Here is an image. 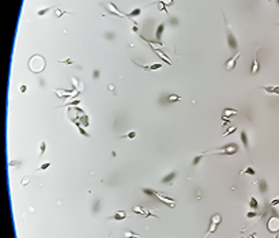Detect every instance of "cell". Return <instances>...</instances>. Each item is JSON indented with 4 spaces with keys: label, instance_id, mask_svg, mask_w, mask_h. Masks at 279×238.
<instances>
[{
    "label": "cell",
    "instance_id": "1",
    "mask_svg": "<svg viewBox=\"0 0 279 238\" xmlns=\"http://www.w3.org/2000/svg\"><path fill=\"white\" fill-rule=\"evenodd\" d=\"M221 222H222V216L219 215V214H214V215L210 218L209 230H207V233L204 234V237H203V238H207L210 234H215V233H217V230H218V226L221 225Z\"/></svg>",
    "mask_w": 279,
    "mask_h": 238
},
{
    "label": "cell",
    "instance_id": "2",
    "mask_svg": "<svg viewBox=\"0 0 279 238\" xmlns=\"http://www.w3.org/2000/svg\"><path fill=\"white\" fill-rule=\"evenodd\" d=\"M237 151H238V147L236 144H228V146H225V147L219 148L218 152H214V154H218V155H234Z\"/></svg>",
    "mask_w": 279,
    "mask_h": 238
},
{
    "label": "cell",
    "instance_id": "3",
    "mask_svg": "<svg viewBox=\"0 0 279 238\" xmlns=\"http://www.w3.org/2000/svg\"><path fill=\"white\" fill-rule=\"evenodd\" d=\"M267 228L269 233H278L279 231V218L278 216H271L267 222Z\"/></svg>",
    "mask_w": 279,
    "mask_h": 238
},
{
    "label": "cell",
    "instance_id": "4",
    "mask_svg": "<svg viewBox=\"0 0 279 238\" xmlns=\"http://www.w3.org/2000/svg\"><path fill=\"white\" fill-rule=\"evenodd\" d=\"M226 36H228V44H229V48L230 49H237L238 45H237V40H236L234 34L231 33L230 27H229V25L226 23Z\"/></svg>",
    "mask_w": 279,
    "mask_h": 238
},
{
    "label": "cell",
    "instance_id": "5",
    "mask_svg": "<svg viewBox=\"0 0 279 238\" xmlns=\"http://www.w3.org/2000/svg\"><path fill=\"white\" fill-rule=\"evenodd\" d=\"M157 197H158V199H159L162 203H164V204H166L167 207H170V208H174V206H176V200H174V199H170V197H167L164 192H157Z\"/></svg>",
    "mask_w": 279,
    "mask_h": 238
},
{
    "label": "cell",
    "instance_id": "6",
    "mask_svg": "<svg viewBox=\"0 0 279 238\" xmlns=\"http://www.w3.org/2000/svg\"><path fill=\"white\" fill-rule=\"evenodd\" d=\"M102 7L105 8L106 11L109 14H112V15H115V16H119V18H123V16H127V15H124L123 12H119V10H117V7L115 6L113 3H109V4H102Z\"/></svg>",
    "mask_w": 279,
    "mask_h": 238
},
{
    "label": "cell",
    "instance_id": "7",
    "mask_svg": "<svg viewBox=\"0 0 279 238\" xmlns=\"http://www.w3.org/2000/svg\"><path fill=\"white\" fill-rule=\"evenodd\" d=\"M240 55H241L240 52H237L233 57L228 60V63H226V70H228V71H233V70L236 68V65H237V60H238V57H240Z\"/></svg>",
    "mask_w": 279,
    "mask_h": 238
},
{
    "label": "cell",
    "instance_id": "8",
    "mask_svg": "<svg viewBox=\"0 0 279 238\" xmlns=\"http://www.w3.org/2000/svg\"><path fill=\"white\" fill-rule=\"evenodd\" d=\"M147 42H148V41H147ZM150 46H151V48H153V49H154V52H155V53H157V56L161 59V60H164L165 63H167V64H169V65H173V61L170 60V59L167 57L166 55H165L164 52H162V51H158V49H155L154 46H153V44H151V42H150Z\"/></svg>",
    "mask_w": 279,
    "mask_h": 238
},
{
    "label": "cell",
    "instance_id": "9",
    "mask_svg": "<svg viewBox=\"0 0 279 238\" xmlns=\"http://www.w3.org/2000/svg\"><path fill=\"white\" fill-rule=\"evenodd\" d=\"M257 52H259V49H257ZM257 52L255 53V56H253V63H252V68H250V74H252V75L259 74V71H260L259 60H257Z\"/></svg>",
    "mask_w": 279,
    "mask_h": 238
},
{
    "label": "cell",
    "instance_id": "10",
    "mask_svg": "<svg viewBox=\"0 0 279 238\" xmlns=\"http://www.w3.org/2000/svg\"><path fill=\"white\" fill-rule=\"evenodd\" d=\"M135 63V61H134ZM136 65H139L140 68H143L145 71H157V70H159V68H162V64H159V63H157V64H150V65H140L138 64V63H135Z\"/></svg>",
    "mask_w": 279,
    "mask_h": 238
},
{
    "label": "cell",
    "instance_id": "11",
    "mask_svg": "<svg viewBox=\"0 0 279 238\" xmlns=\"http://www.w3.org/2000/svg\"><path fill=\"white\" fill-rule=\"evenodd\" d=\"M125 218H127V212H125V211H117V212H116L113 216H110L109 219H113V220H119V222H120V220H124Z\"/></svg>",
    "mask_w": 279,
    "mask_h": 238
},
{
    "label": "cell",
    "instance_id": "12",
    "mask_svg": "<svg viewBox=\"0 0 279 238\" xmlns=\"http://www.w3.org/2000/svg\"><path fill=\"white\" fill-rule=\"evenodd\" d=\"M164 30H165V25H164V23H159V25H158V27H157V31H155V38L158 40V42H159V44H162V42H161V37H162Z\"/></svg>",
    "mask_w": 279,
    "mask_h": 238
},
{
    "label": "cell",
    "instance_id": "13",
    "mask_svg": "<svg viewBox=\"0 0 279 238\" xmlns=\"http://www.w3.org/2000/svg\"><path fill=\"white\" fill-rule=\"evenodd\" d=\"M238 110H236V109H230V108H226V109H223V113H222V117H231V116H234V114H238Z\"/></svg>",
    "mask_w": 279,
    "mask_h": 238
},
{
    "label": "cell",
    "instance_id": "14",
    "mask_svg": "<svg viewBox=\"0 0 279 238\" xmlns=\"http://www.w3.org/2000/svg\"><path fill=\"white\" fill-rule=\"evenodd\" d=\"M264 91H267L268 94H278L279 95V86H266L261 87Z\"/></svg>",
    "mask_w": 279,
    "mask_h": 238
},
{
    "label": "cell",
    "instance_id": "15",
    "mask_svg": "<svg viewBox=\"0 0 279 238\" xmlns=\"http://www.w3.org/2000/svg\"><path fill=\"white\" fill-rule=\"evenodd\" d=\"M176 176H177L176 171H172L170 174H167L166 177L162 178V182H164V184H166V182H167V184H170V185H172V181H173L174 178H176Z\"/></svg>",
    "mask_w": 279,
    "mask_h": 238
},
{
    "label": "cell",
    "instance_id": "16",
    "mask_svg": "<svg viewBox=\"0 0 279 238\" xmlns=\"http://www.w3.org/2000/svg\"><path fill=\"white\" fill-rule=\"evenodd\" d=\"M241 140H242V144H244V147L247 148H249V142H248V135H247V132L245 131H241Z\"/></svg>",
    "mask_w": 279,
    "mask_h": 238
},
{
    "label": "cell",
    "instance_id": "17",
    "mask_svg": "<svg viewBox=\"0 0 279 238\" xmlns=\"http://www.w3.org/2000/svg\"><path fill=\"white\" fill-rule=\"evenodd\" d=\"M78 120H79V122H80V125H83V127H87L90 124V121H89V117L86 116V114H82V116H78Z\"/></svg>",
    "mask_w": 279,
    "mask_h": 238
},
{
    "label": "cell",
    "instance_id": "18",
    "mask_svg": "<svg viewBox=\"0 0 279 238\" xmlns=\"http://www.w3.org/2000/svg\"><path fill=\"white\" fill-rule=\"evenodd\" d=\"M167 101H169V102H181L183 98L180 95H176V94H170V95L167 97Z\"/></svg>",
    "mask_w": 279,
    "mask_h": 238
},
{
    "label": "cell",
    "instance_id": "19",
    "mask_svg": "<svg viewBox=\"0 0 279 238\" xmlns=\"http://www.w3.org/2000/svg\"><path fill=\"white\" fill-rule=\"evenodd\" d=\"M136 138V131H131L128 132V133H125V135H121L120 136V139H129V140H132V139Z\"/></svg>",
    "mask_w": 279,
    "mask_h": 238
},
{
    "label": "cell",
    "instance_id": "20",
    "mask_svg": "<svg viewBox=\"0 0 279 238\" xmlns=\"http://www.w3.org/2000/svg\"><path fill=\"white\" fill-rule=\"evenodd\" d=\"M241 174H247V176H255V174H256V171H255L253 167L248 166L247 169H244V170H241Z\"/></svg>",
    "mask_w": 279,
    "mask_h": 238
},
{
    "label": "cell",
    "instance_id": "21",
    "mask_svg": "<svg viewBox=\"0 0 279 238\" xmlns=\"http://www.w3.org/2000/svg\"><path fill=\"white\" fill-rule=\"evenodd\" d=\"M142 192L148 195V196H151V197H157V190H153V189H150V188H143Z\"/></svg>",
    "mask_w": 279,
    "mask_h": 238
},
{
    "label": "cell",
    "instance_id": "22",
    "mask_svg": "<svg viewBox=\"0 0 279 238\" xmlns=\"http://www.w3.org/2000/svg\"><path fill=\"white\" fill-rule=\"evenodd\" d=\"M124 238H140V235L135 234V233L131 231V230H127V231L124 233Z\"/></svg>",
    "mask_w": 279,
    "mask_h": 238
},
{
    "label": "cell",
    "instance_id": "23",
    "mask_svg": "<svg viewBox=\"0 0 279 238\" xmlns=\"http://www.w3.org/2000/svg\"><path fill=\"white\" fill-rule=\"evenodd\" d=\"M65 14H72V12H70V11H64V10H61V8H57V7H56L55 15L57 16V18H61V16L65 15Z\"/></svg>",
    "mask_w": 279,
    "mask_h": 238
},
{
    "label": "cell",
    "instance_id": "24",
    "mask_svg": "<svg viewBox=\"0 0 279 238\" xmlns=\"http://www.w3.org/2000/svg\"><path fill=\"white\" fill-rule=\"evenodd\" d=\"M204 155H206V152H202V154H200V155H196V157H195V159H193V162H192V165H193V166H198V165L200 163V161H202V159H203V157H204Z\"/></svg>",
    "mask_w": 279,
    "mask_h": 238
},
{
    "label": "cell",
    "instance_id": "25",
    "mask_svg": "<svg viewBox=\"0 0 279 238\" xmlns=\"http://www.w3.org/2000/svg\"><path fill=\"white\" fill-rule=\"evenodd\" d=\"M249 207L252 209H256L257 207H259V203H257V200L255 199V197H250L249 199Z\"/></svg>",
    "mask_w": 279,
    "mask_h": 238
},
{
    "label": "cell",
    "instance_id": "26",
    "mask_svg": "<svg viewBox=\"0 0 279 238\" xmlns=\"http://www.w3.org/2000/svg\"><path fill=\"white\" fill-rule=\"evenodd\" d=\"M236 131H237V127H230V128H229L228 131H226V132H223V133H222V138H226V136L231 135V133H234Z\"/></svg>",
    "mask_w": 279,
    "mask_h": 238
},
{
    "label": "cell",
    "instance_id": "27",
    "mask_svg": "<svg viewBox=\"0 0 279 238\" xmlns=\"http://www.w3.org/2000/svg\"><path fill=\"white\" fill-rule=\"evenodd\" d=\"M48 167H51V162H45V163H42L40 167H37V169H35V171H42V170H46Z\"/></svg>",
    "mask_w": 279,
    "mask_h": 238
},
{
    "label": "cell",
    "instance_id": "28",
    "mask_svg": "<svg viewBox=\"0 0 279 238\" xmlns=\"http://www.w3.org/2000/svg\"><path fill=\"white\" fill-rule=\"evenodd\" d=\"M157 4H159V11H162V12H167L166 4H165L164 0H159V1H157Z\"/></svg>",
    "mask_w": 279,
    "mask_h": 238
},
{
    "label": "cell",
    "instance_id": "29",
    "mask_svg": "<svg viewBox=\"0 0 279 238\" xmlns=\"http://www.w3.org/2000/svg\"><path fill=\"white\" fill-rule=\"evenodd\" d=\"M45 150H46V143L41 142L40 143V157H42L45 154Z\"/></svg>",
    "mask_w": 279,
    "mask_h": 238
},
{
    "label": "cell",
    "instance_id": "30",
    "mask_svg": "<svg viewBox=\"0 0 279 238\" xmlns=\"http://www.w3.org/2000/svg\"><path fill=\"white\" fill-rule=\"evenodd\" d=\"M80 103V100H74V101H70V102H67V103H64L63 106H74V105H79Z\"/></svg>",
    "mask_w": 279,
    "mask_h": 238
},
{
    "label": "cell",
    "instance_id": "31",
    "mask_svg": "<svg viewBox=\"0 0 279 238\" xmlns=\"http://www.w3.org/2000/svg\"><path fill=\"white\" fill-rule=\"evenodd\" d=\"M49 10H52V7H46V8H41V10L37 12V15H40V16H42V15H45V14L48 12Z\"/></svg>",
    "mask_w": 279,
    "mask_h": 238
},
{
    "label": "cell",
    "instance_id": "32",
    "mask_svg": "<svg viewBox=\"0 0 279 238\" xmlns=\"http://www.w3.org/2000/svg\"><path fill=\"white\" fill-rule=\"evenodd\" d=\"M136 15H140V8H135L132 12H129L127 16H129V18H132V16H136Z\"/></svg>",
    "mask_w": 279,
    "mask_h": 238
},
{
    "label": "cell",
    "instance_id": "33",
    "mask_svg": "<svg viewBox=\"0 0 279 238\" xmlns=\"http://www.w3.org/2000/svg\"><path fill=\"white\" fill-rule=\"evenodd\" d=\"M59 63H61V64H68V65H70V64H72V63H74V60L68 57V59H65V60H60Z\"/></svg>",
    "mask_w": 279,
    "mask_h": 238
},
{
    "label": "cell",
    "instance_id": "34",
    "mask_svg": "<svg viewBox=\"0 0 279 238\" xmlns=\"http://www.w3.org/2000/svg\"><path fill=\"white\" fill-rule=\"evenodd\" d=\"M256 212H255V211H253V212H252V211H249V212H248L247 214V218L248 219H253V218H256Z\"/></svg>",
    "mask_w": 279,
    "mask_h": 238
},
{
    "label": "cell",
    "instance_id": "35",
    "mask_svg": "<svg viewBox=\"0 0 279 238\" xmlns=\"http://www.w3.org/2000/svg\"><path fill=\"white\" fill-rule=\"evenodd\" d=\"M29 177H25V178H22V181H21V185H22V187H26V185H27V184H29Z\"/></svg>",
    "mask_w": 279,
    "mask_h": 238
},
{
    "label": "cell",
    "instance_id": "36",
    "mask_svg": "<svg viewBox=\"0 0 279 238\" xmlns=\"http://www.w3.org/2000/svg\"><path fill=\"white\" fill-rule=\"evenodd\" d=\"M279 204V196L276 197V199H274V200H271V206L272 207H275V206H278Z\"/></svg>",
    "mask_w": 279,
    "mask_h": 238
},
{
    "label": "cell",
    "instance_id": "37",
    "mask_svg": "<svg viewBox=\"0 0 279 238\" xmlns=\"http://www.w3.org/2000/svg\"><path fill=\"white\" fill-rule=\"evenodd\" d=\"M93 78L94 79H98V78H100V71H94L93 72Z\"/></svg>",
    "mask_w": 279,
    "mask_h": 238
},
{
    "label": "cell",
    "instance_id": "38",
    "mask_svg": "<svg viewBox=\"0 0 279 238\" xmlns=\"http://www.w3.org/2000/svg\"><path fill=\"white\" fill-rule=\"evenodd\" d=\"M26 90H27V86H26V84H22V86H21V91H22V93H25Z\"/></svg>",
    "mask_w": 279,
    "mask_h": 238
},
{
    "label": "cell",
    "instance_id": "39",
    "mask_svg": "<svg viewBox=\"0 0 279 238\" xmlns=\"http://www.w3.org/2000/svg\"><path fill=\"white\" fill-rule=\"evenodd\" d=\"M164 1H165V4H166V6H169V4L173 3V0H164Z\"/></svg>",
    "mask_w": 279,
    "mask_h": 238
},
{
    "label": "cell",
    "instance_id": "40",
    "mask_svg": "<svg viewBox=\"0 0 279 238\" xmlns=\"http://www.w3.org/2000/svg\"><path fill=\"white\" fill-rule=\"evenodd\" d=\"M16 165H18V162L16 161H11L10 162V166H16Z\"/></svg>",
    "mask_w": 279,
    "mask_h": 238
},
{
    "label": "cell",
    "instance_id": "41",
    "mask_svg": "<svg viewBox=\"0 0 279 238\" xmlns=\"http://www.w3.org/2000/svg\"><path fill=\"white\" fill-rule=\"evenodd\" d=\"M248 238H256V233H252V234H250Z\"/></svg>",
    "mask_w": 279,
    "mask_h": 238
},
{
    "label": "cell",
    "instance_id": "42",
    "mask_svg": "<svg viewBox=\"0 0 279 238\" xmlns=\"http://www.w3.org/2000/svg\"><path fill=\"white\" fill-rule=\"evenodd\" d=\"M109 90H110V91L115 90V86H113V84H110V86H109Z\"/></svg>",
    "mask_w": 279,
    "mask_h": 238
},
{
    "label": "cell",
    "instance_id": "43",
    "mask_svg": "<svg viewBox=\"0 0 279 238\" xmlns=\"http://www.w3.org/2000/svg\"><path fill=\"white\" fill-rule=\"evenodd\" d=\"M275 238H279V231L276 233V235H275Z\"/></svg>",
    "mask_w": 279,
    "mask_h": 238
},
{
    "label": "cell",
    "instance_id": "44",
    "mask_svg": "<svg viewBox=\"0 0 279 238\" xmlns=\"http://www.w3.org/2000/svg\"><path fill=\"white\" fill-rule=\"evenodd\" d=\"M276 3H278V6H279V0H276Z\"/></svg>",
    "mask_w": 279,
    "mask_h": 238
},
{
    "label": "cell",
    "instance_id": "45",
    "mask_svg": "<svg viewBox=\"0 0 279 238\" xmlns=\"http://www.w3.org/2000/svg\"><path fill=\"white\" fill-rule=\"evenodd\" d=\"M108 237H109V234H108ZM108 237H106V238H108Z\"/></svg>",
    "mask_w": 279,
    "mask_h": 238
}]
</instances>
